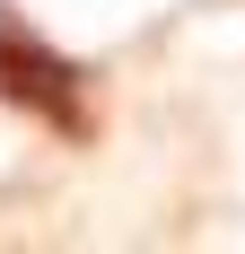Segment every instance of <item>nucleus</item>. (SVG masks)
I'll return each instance as SVG.
<instances>
[{
	"label": "nucleus",
	"mask_w": 245,
	"mask_h": 254,
	"mask_svg": "<svg viewBox=\"0 0 245 254\" xmlns=\"http://www.w3.org/2000/svg\"><path fill=\"white\" fill-rule=\"evenodd\" d=\"M0 105H9V114H35V123L61 131V140H88V131H97V123H88L79 70H70L26 18H9V9H0Z\"/></svg>",
	"instance_id": "obj_1"
}]
</instances>
